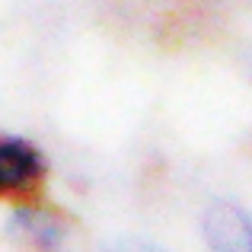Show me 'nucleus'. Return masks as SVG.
Wrapping results in <instances>:
<instances>
[{"label": "nucleus", "instance_id": "obj_1", "mask_svg": "<svg viewBox=\"0 0 252 252\" xmlns=\"http://www.w3.org/2000/svg\"><path fill=\"white\" fill-rule=\"evenodd\" d=\"M48 179V163L35 144L23 137H0V198L35 201Z\"/></svg>", "mask_w": 252, "mask_h": 252}, {"label": "nucleus", "instance_id": "obj_4", "mask_svg": "<svg viewBox=\"0 0 252 252\" xmlns=\"http://www.w3.org/2000/svg\"><path fill=\"white\" fill-rule=\"evenodd\" d=\"M109 252H160V249H154V246H115Z\"/></svg>", "mask_w": 252, "mask_h": 252}, {"label": "nucleus", "instance_id": "obj_2", "mask_svg": "<svg viewBox=\"0 0 252 252\" xmlns=\"http://www.w3.org/2000/svg\"><path fill=\"white\" fill-rule=\"evenodd\" d=\"M201 233L208 252H252V214L233 201H214L204 211Z\"/></svg>", "mask_w": 252, "mask_h": 252}, {"label": "nucleus", "instance_id": "obj_3", "mask_svg": "<svg viewBox=\"0 0 252 252\" xmlns=\"http://www.w3.org/2000/svg\"><path fill=\"white\" fill-rule=\"evenodd\" d=\"M16 227L23 230L29 240H35L38 246H55L58 236H61V230H58V223L51 220V217L38 214V211H32V208H23L16 214Z\"/></svg>", "mask_w": 252, "mask_h": 252}]
</instances>
